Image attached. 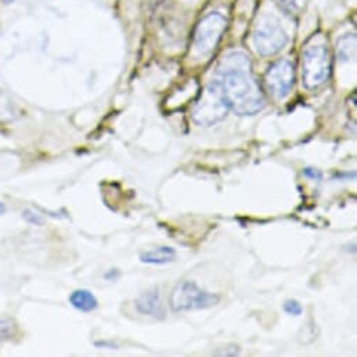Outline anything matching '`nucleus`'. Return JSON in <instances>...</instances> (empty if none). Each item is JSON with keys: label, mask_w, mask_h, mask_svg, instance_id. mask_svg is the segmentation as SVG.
<instances>
[{"label": "nucleus", "mask_w": 357, "mask_h": 357, "mask_svg": "<svg viewBox=\"0 0 357 357\" xmlns=\"http://www.w3.org/2000/svg\"><path fill=\"white\" fill-rule=\"evenodd\" d=\"M69 302L79 311L83 313H91L98 307V301L95 296L86 290V289H77L69 296Z\"/></svg>", "instance_id": "9d476101"}, {"label": "nucleus", "mask_w": 357, "mask_h": 357, "mask_svg": "<svg viewBox=\"0 0 357 357\" xmlns=\"http://www.w3.org/2000/svg\"><path fill=\"white\" fill-rule=\"evenodd\" d=\"M5 213H6V206H5V203H3V202H0V216L5 215Z\"/></svg>", "instance_id": "2eb2a0df"}, {"label": "nucleus", "mask_w": 357, "mask_h": 357, "mask_svg": "<svg viewBox=\"0 0 357 357\" xmlns=\"http://www.w3.org/2000/svg\"><path fill=\"white\" fill-rule=\"evenodd\" d=\"M331 55L325 45H309L302 52V86L309 90L322 86L331 75Z\"/></svg>", "instance_id": "7ed1b4c3"}, {"label": "nucleus", "mask_w": 357, "mask_h": 357, "mask_svg": "<svg viewBox=\"0 0 357 357\" xmlns=\"http://www.w3.org/2000/svg\"><path fill=\"white\" fill-rule=\"evenodd\" d=\"M175 258H177V252L171 247H159L140 253V261L143 264H150V265L170 264Z\"/></svg>", "instance_id": "1a4fd4ad"}, {"label": "nucleus", "mask_w": 357, "mask_h": 357, "mask_svg": "<svg viewBox=\"0 0 357 357\" xmlns=\"http://www.w3.org/2000/svg\"><path fill=\"white\" fill-rule=\"evenodd\" d=\"M229 107L219 80L215 77L203 91L192 111V119L202 126H212L226 118Z\"/></svg>", "instance_id": "f03ea898"}, {"label": "nucleus", "mask_w": 357, "mask_h": 357, "mask_svg": "<svg viewBox=\"0 0 357 357\" xmlns=\"http://www.w3.org/2000/svg\"><path fill=\"white\" fill-rule=\"evenodd\" d=\"M255 50L262 57H272L287 45L289 35L280 23L272 17H267L260 21L253 31Z\"/></svg>", "instance_id": "423d86ee"}, {"label": "nucleus", "mask_w": 357, "mask_h": 357, "mask_svg": "<svg viewBox=\"0 0 357 357\" xmlns=\"http://www.w3.org/2000/svg\"><path fill=\"white\" fill-rule=\"evenodd\" d=\"M220 301L218 294L205 291L200 289L195 282L182 280L180 282L171 293L170 307L175 313L195 311L211 309Z\"/></svg>", "instance_id": "20e7f679"}, {"label": "nucleus", "mask_w": 357, "mask_h": 357, "mask_svg": "<svg viewBox=\"0 0 357 357\" xmlns=\"http://www.w3.org/2000/svg\"><path fill=\"white\" fill-rule=\"evenodd\" d=\"M136 309L143 316H150L155 318H164L166 310L162 302L160 290L157 287L148 289L143 291L135 301Z\"/></svg>", "instance_id": "6e6552de"}, {"label": "nucleus", "mask_w": 357, "mask_h": 357, "mask_svg": "<svg viewBox=\"0 0 357 357\" xmlns=\"http://www.w3.org/2000/svg\"><path fill=\"white\" fill-rule=\"evenodd\" d=\"M283 310L293 317H298L302 314V305L297 300H287L283 304Z\"/></svg>", "instance_id": "f8f14e48"}, {"label": "nucleus", "mask_w": 357, "mask_h": 357, "mask_svg": "<svg viewBox=\"0 0 357 357\" xmlns=\"http://www.w3.org/2000/svg\"><path fill=\"white\" fill-rule=\"evenodd\" d=\"M265 81L275 98H284L290 93L294 83V65L289 59H280L275 62L268 69Z\"/></svg>", "instance_id": "0eeeda50"}, {"label": "nucleus", "mask_w": 357, "mask_h": 357, "mask_svg": "<svg viewBox=\"0 0 357 357\" xmlns=\"http://www.w3.org/2000/svg\"><path fill=\"white\" fill-rule=\"evenodd\" d=\"M17 325L12 318L0 317V345L12 340L16 336Z\"/></svg>", "instance_id": "9b49d317"}, {"label": "nucleus", "mask_w": 357, "mask_h": 357, "mask_svg": "<svg viewBox=\"0 0 357 357\" xmlns=\"http://www.w3.org/2000/svg\"><path fill=\"white\" fill-rule=\"evenodd\" d=\"M216 79L229 110L237 115H255L265 108L264 93L245 54L238 50L227 54L219 65Z\"/></svg>", "instance_id": "f257e3e1"}, {"label": "nucleus", "mask_w": 357, "mask_h": 357, "mask_svg": "<svg viewBox=\"0 0 357 357\" xmlns=\"http://www.w3.org/2000/svg\"><path fill=\"white\" fill-rule=\"evenodd\" d=\"M226 27L227 20L219 12H213L206 17H203L197 24L193 35V46L196 54L199 57H209L218 48Z\"/></svg>", "instance_id": "39448f33"}, {"label": "nucleus", "mask_w": 357, "mask_h": 357, "mask_svg": "<svg viewBox=\"0 0 357 357\" xmlns=\"http://www.w3.org/2000/svg\"><path fill=\"white\" fill-rule=\"evenodd\" d=\"M302 174L307 177V178H311V180H321V173L320 171H317V170H314V168H305L304 171H302Z\"/></svg>", "instance_id": "4468645a"}, {"label": "nucleus", "mask_w": 357, "mask_h": 357, "mask_svg": "<svg viewBox=\"0 0 357 357\" xmlns=\"http://www.w3.org/2000/svg\"><path fill=\"white\" fill-rule=\"evenodd\" d=\"M23 218H24V220H26L27 223H30V224H32V226H42V224L45 223L44 218H42L41 215L32 212L31 209H26V211L23 212Z\"/></svg>", "instance_id": "ddd939ff"}]
</instances>
